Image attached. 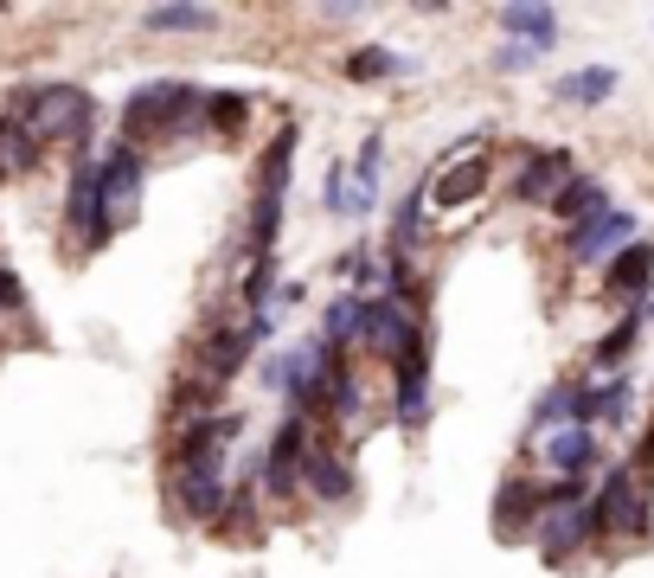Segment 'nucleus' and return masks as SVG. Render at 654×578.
<instances>
[{
	"label": "nucleus",
	"mask_w": 654,
	"mask_h": 578,
	"mask_svg": "<svg viewBox=\"0 0 654 578\" xmlns=\"http://www.w3.org/2000/svg\"><path fill=\"white\" fill-rule=\"evenodd\" d=\"M590 527H597V508H584V501H565V508L545 521V534H539L545 559H571L584 539H590Z\"/></svg>",
	"instance_id": "6e6552de"
},
{
	"label": "nucleus",
	"mask_w": 654,
	"mask_h": 578,
	"mask_svg": "<svg viewBox=\"0 0 654 578\" xmlns=\"http://www.w3.org/2000/svg\"><path fill=\"white\" fill-rule=\"evenodd\" d=\"M353 72H360V77H379V72H392V58H385V52H366V58H353Z\"/></svg>",
	"instance_id": "4be33fe9"
},
{
	"label": "nucleus",
	"mask_w": 654,
	"mask_h": 578,
	"mask_svg": "<svg viewBox=\"0 0 654 578\" xmlns=\"http://www.w3.org/2000/svg\"><path fill=\"white\" fill-rule=\"evenodd\" d=\"M290 149H295V135H276V149L263 154V181H257V212H251V251H257V264H270V244H276V219H283V187H290Z\"/></svg>",
	"instance_id": "f03ea898"
},
{
	"label": "nucleus",
	"mask_w": 654,
	"mask_h": 578,
	"mask_svg": "<svg viewBox=\"0 0 654 578\" xmlns=\"http://www.w3.org/2000/svg\"><path fill=\"white\" fill-rule=\"evenodd\" d=\"M629 231H635V219L603 206L597 219H584V226L571 231V251H578V258H617V244L629 238Z\"/></svg>",
	"instance_id": "9d476101"
},
{
	"label": "nucleus",
	"mask_w": 654,
	"mask_h": 578,
	"mask_svg": "<svg viewBox=\"0 0 654 578\" xmlns=\"http://www.w3.org/2000/svg\"><path fill=\"white\" fill-rule=\"evenodd\" d=\"M508 33L526 39V52H545V45L558 39V20H552L545 7H508Z\"/></svg>",
	"instance_id": "a211bd4d"
},
{
	"label": "nucleus",
	"mask_w": 654,
	"mask_h": 578,
	"mask_svg": "<svg viewBox=\"0 0 654 578\" xmlns=\"http://www.w3.org/2000/svg\"><path fill=\"white\" fill-rule=\"evenodd\" d=\"M90 122V97L77 84H52V90H33L26 97V135L33 142H58V135H77Z\"/></svg>",
	"instance_id": "7ed1b4c3"
},
{
	"label": "nucleus",
	"mask_w": 654,
	"mask_h": 578,
	"mask_svg": "<svg viewBox=\"0 0 654 578\" xmlns=\"http://www.w3.org/2000/svg\"><path fill=\"white\" fill-rule=\"evenodd\" d=\"M545 462H552L558 476H578V469L597 462V437H590L584 424H565V430H552V437H545Z\"/></svg>",
	"instance_id": "9b49d317"
},
{
	"label": "nucleus",
	"mask_w": 654,
	"mask_h": 578,
	"mask_svg": "<svg viewBox=\"0 0 654 578\" xmlns=\"http://www.w3.org/2000/svg\"><path fill=\"white\" fill-rule=\"evenodd\" d=\"M360 347L366 353H385V360H411V353H417V328H411L404 303H392V296H366Z\"/></svg>",
	"instance_id": "20e7f679"
},
{
	"label": "nucleus",
	"mask_w": 654,
	"mask_h": 578,
	"mask_svg": "<svg viewBox=\"0 0 654 578\" xmlns=\"http://www.w3.org/2000/svg\"><path fill=\"white\" fill-rule=\"evenodd\" d=\"M181 501L193 508V514H212L218 501H225V489H218V469H186V476H181Z\"/></svg>",
	"instance_id": "6ab92c4d"
},
{
	"label": "nucleus",
	"mask_w": 654,
	"mask_h": 578,
	"mask_svg": "<svg viewBox=\"0 0 654 578\" xmlns=\"http://www.w3.org/2000/svg\"><path fill=\"white\" fill-rule=\"evenodd\" d=\"M488 174H494V161H488V154H469V161H462V167H443V181H436V206H443V212H456V206H475V193L488 187Z\"/></svg>",
	"instance_id": "1a4fd4ad"
},
{
	"label": "nucleus",
	"mask_w": 654,
	"mask_h": 578,
	"mask_svg": "<svg viewBox=\"0 0 654 578\" xmlns=\"http://www.w3.org/2000/svg\"><path fill=\"white\" fill-rule=\"evenodd\" d=\"M642 321H654V296H648V308H642Z\"/></svg>",
	"instance_id": "5701e85b"
},
{
	"label": "nucleus",
	"mask_w": 654,
	"mask_h": 578,
	"mask_svg": "<svg viewBox=\"0 0 654 578\" xmlns=\"http://www.w3.org/2000/svg\"><path fill=\"white\" fill-rule=\"evenodd\" d=\"M302 482H308L315 495H327V501L353 495V476L340 469V457H334V450H308V457H302Z\"/></svg>",
	"instance_id": "4468645a"
},
{
	"label": "nucleus",
	"mask_w": 654,
	"mask_h": 578,
	"mask_svg": "<svg viewBox=\"0 0 654 578\" xmlns=\"http://www.w3.org/2000/svg\"><path fill=\"white\" fill-rule=\"evenodd\" d=\"M97 193H103V219H109V231H116V219L135 206V193H142V161H135V149H116L97 167Z\"/></svg>",
	"instance_id": "423d86ee"
},
{
	"label": "nucleus",
	"mask_w": 654,
	"mask_h": 578,
	"mask_svg": "<svg viewBox=\"0 0 654 578\" xmlns=\"http://www.w3.org/2000/svg\"><path fill=\"white\" fill-rule=\"evenodd\" d=\"M565 187H571V161H565V149L533 154V161L520 167V181H513V193H520V199H533V206H552Z\"/></svg>",
	"instance_id": "0eeeda50"
},
{
	"label": "nucleus",
	"mask_w": 654,
	"mask_h": 578,
	"mask_svg": "<svg viewBox=\"0 0 654 578\" xmlns=\"http://www.w3.org/2000/svg\"><path fill=\"white\" fill-rule=\"evenodd\" d=\"M552 206H558V219H571V231H578L584 219H597V212H603L610 199H603V187H597V181H571V187L558 193Z\"/></svg>",
	"instance_id": "f3484780"
},
{
	"label": "nucleus",
	"mask_w": 654,
	"mask_h": 578,
	"mask_svg": "<svg viewBox=\"0 0 654 578\" xmlns=\"http://www.w3.org/2000/svg\"><path fill=\"white\" fill-rule=\"evenodd\" d=\"M635 335H642V315H629L610 341L597 347V367H617V360H629V347H635Z\"/></svg>",
	"instance_id": "412c9836"
},
{
	"label": "nucleus",
	"mask_w": 654,
	"mask_h": 578,
	"mask_svg": "<svg viewBox=\"0 0 654 578\" xmlns=\"http://www.w3.org/2000/svg\"><path fill=\"white\" fill-rule=\"evenodd\" d=\"M148 26L154 33H199V26H212V7H154Z\"/></svg>",
	"instance_id": "aec40b11"
},
{
	"label": "nucleus",
	"mask_w": 654,
	"mask_h": 578,
	"mask_svg": "<svg viewBox=\"0 0 654 578\" xmlns=\"http://www.w3.org/2000/svg\"><path fill=\"white\" fill-rule=\"evenodd\" d=\"M295 450H302V418H290L276 430V444H270V469H263V476H270L276 495H290L295 482H302V457H295Z\"/></svg>",
	"instance_id": "f8f14e48"
},
{
	"label": "nucleus",
	"mask_w": 654,
	"mask_h": 578,
	"mask_svg": "<svg viewBox=\"0 0 654 578\" xmlns=\"http://www.w3.org/2000/svg\"><path fill=\"white\" fill-rule=\"evenodd\" d=\"M648 270H654V244H629L617 264H610V296H642Z\"/></svg>",
	"instance_id": "2eb2a0df"
},
{
	"label": "nucleus",
	"mask_w": 654,
	"mask_h": 578,
	"mask_svg": "<svg viewBox=\"0 0 654 578\" xmlns=\"http://www.w3.org/2000/svg\"><path fill=\"white\" fill-rule=\"evenodd\" d=\"M597 527H610V534H648V495H642L635 469H617V476L603 482V495H597Z\"/></svg>",
	"instance_id": "39448f33"
},
{
	"label": "nucleus",
	"mask_w": 654,
	"mask_h": 578,
	"mask_svg": "<svg viewBox=\"0 0 654 578\" xmlns=\"http://www.w3.org/2000/svg\"><path fill=\"white\" fill-rule=\"evenodd\" d=\"M610 90H617V72H610V65H590V72L558 77V97H565V103H603Z\"/></svg>",
	"instance_id": "dca6fc26"
},
{
	"label": "nucleus",
	"mask_w": 654,
	"mask_h": 578,
	"mask_svg": "<svg viewBox=\"0 0 654 578\" xmlns=\"http://www.w3.org/2000/svg\"><path fill=\"white\" fill-rule=\"evenodd\" d=\"M399 418H404V424H424V418H430V367H424V353H411V360H404Z\"/></svg>",
	"instance_id": "ddd939ff"
},
{
	"label": "nucleus",
	"mask_w": 654,
	"mask_h": 578,
	"mask_svg": "<svg viewBox=\"0 0 654 578\" xmlns=\"http://www.w3.org/2000/svg\"><path fill=\"white\" fill-rule=\"evenodd\" d=\"M193 116H199V97H193L186 84H148V90H135V103L122 110V129L142 142V135L181 129V122H193Z\"/></svg>",
	"instance_id": "f257e3e1"
}]
</instances>
